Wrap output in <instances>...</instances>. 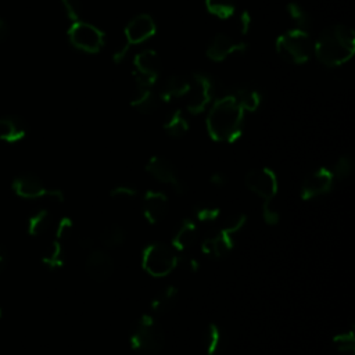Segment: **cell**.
<instances>
[{
	"label": "cell",
	"mask_w": 355,
	"mask_h": 355,
	"mask_svg": "<svg viewBox=\"0 0 355 355\" xmlns=\"http://www.w3.org/2000/svg\"><path fill=\"white\" fill-rule=\"evenodd\" d=\"M207 130L215 141L232 143L243 132L244 110L232 94L215 100L207 115Z\"/></svg>",
	"instance_id": "6da1fadb"
},
{
	"label": "cell",
	"mask_w": 355,
	"mask_h": 355,
	"mask_svg": "<svg viewBox=\"0 0 355 355\" xmlns=\"http://www.w3.org/2000/svg\"><path fill=\"white\" fill-rule=\"evenodd\" d=\"M316 58L326 67L345 64L355 51V33L344 24L326 28L313 44Z\"/></svg>",
	"instance_id": "7a4b0ae2"
},
{
	"label": "cell",
	"mask_w": 355,
	"mask_h": 355,
	"mask_svg": "<svg viewBox=\"0 0 355 355\" xmlns=\"http://www.w3.org/2000/svg\"><path fill=\"white\" fill-rule=\"evenodd\" d=\"M130 345L140 355H157L165 345V333L151 315H141L133 324Z\"/></svg>",
	"instance_id": "3957f363"
},
{
	"label": "cell",
	"mask_w": 355,
	"mask_h": 355,
	"mask_svg": "<svg viewBox=\"0 0 355 355\" xmlns=\"http://www.w3.org/2000/svg\"><path fill=\"white\" fill-rule=\"evenodd\" d=\"M312 40L304 29H290L276 39V51L287 62L304 64L309 60Z\"/></svg>",
	"instance_id": "277c9868"
},
{
	"label": "cell",
	"mask_w": 355,
	"mask_h": 355,
	"mask_svg": "<svg viewBox=\"0 0 355 355\" xmlns=\"http://www.w3.org/2000/svg\"><path fill=\"white\" fill-rule=\"evenodd\" d=\"M141 265L148 275L164 277L178 266V251L166 243H151L143 251Z\"/></svg>",
	"instance_id": "5b68a950"
},
{
	"label": "cell",
	"mask_w": 355,
	"mask_h": 355,
	"mask_svg": "<svg viewBox=\"0 0 355 355\" xmlns=\"http://www.w3.org/2000/svg\"><path fill=\"white\" fill-rule=\"evenodd\" d=\"M67 36L73 47L90 54L100 51L105 42V35L100 28L82 19L69 25Z\"/></svg>",
	"instance_id": "8992f818"
},
{
	"label": "cell",
	"mask_w": 355,
	"mask_h": 355,
	"mask_svg": "<svg viewBox=\"0 0 355 355\" xmlns=\"http://www.w3.org/2000/svg\"><path fill=\"white\" fill-rule=\"evenodd\" d=\"M11 189L21 198L35 200L47 197L55 201H64V193L61 190L46 187L43 182L33 173H22L17 176L11 183Z\"/></svg>",
	"instance_id": "52a82bcc"
},
{
	"label": "cell",
	"mask_w": 355,
	"mask_h": 355,
	"mask_svg": "<svg viewBox=\"0 0 355 355\" xmlns=\"http://www.w3.org/2000/svg\"><path fill=\"white\" fill-rule=\"evenodd\" d=\"M189 82H190V87L186 94L187 96L186 108L190 114H200L212 101L214 82L208 75L201 72H194Z\"/></svg>",
	"instance_id": "ba28073f"
},
{
	"label": "cell",
	"mask_w": 355,
	"mask_h": 355,
	"mask_svg": "<svg viewBox=\"0 0 355 355\" xmlns=\"http://www.w3.org/2000/svg\"><path fill=\"white\" fill-rule=\"evenodd\" d=\"M244 183L250 191L261 197L263 201H270L277 193V178L269 168H255L247 172Z\"/></svg>",
	"instance_id": "9c48e42d"
},
{
	"label": "cell",
	"mask_w": 355,
	"mask_h": 355,
	"mask_svg": "<svg viewBox=\"0 0 355 355\" xmlns=\"http://www.w3.org/2000/svg\"><path fill=\"white\" fill-rule=\"evenodd\" d=\"M146 171L158 182L169 184L176 194H183L187 187L184 182L178 176L173 164L159 155L151 157L146 164Z\"/></svg>",
	"instance_id": "30bf717a"
},
{
	"label": "cell",
	"mask_w": 355,
	"mask_h": 355,
	"mask_svg": "<svg viewBox=\"0 0 355 355\" xmlns=\"http://www.w3.org/2000/svg\"><path fill=\"white\" fill-rule=\"evenodd\" d=\"M133 67H135V72H133L135 82L154 85L157 78L161 73V58L157 51L151 49H146L135 55Z\"/></svg>",
	"instance_id": "8fae6325"
},
{
	"label": "cell",
	"mask_w": 355,
	"mask_h": 355,
	"mask_svg": "<svg viewBox=\"0 0 355 355\" xmlns=\"http://www.w3.org/2000/svg\"><path fill=\"white\" fill-rule=\"evenodd\" d=\"M114 259L104 248H93L86 257L85 272L94 282H104L114 273Z\"/></svg>",
	"instance_id": "7c38bea8"
},
{
	"label": "cell",
	"mask_w": 355,
	"mask_h": 355,
	"mask_svg": "<svg viewBox=\"0 0 355 355\" xmlns=\"http://www.w3.org/2000/svg\"><path fill=\"white\" fill-rule=\"evenodd\" d=\"M334 180L336 179L330 169L319 168L304 180L301 186V198L306 201L330 193L334 186Z\"/></svg>",
	"instance_id": "4fadbf2b"
},
{
	"label": "cell",
	"mask_w": 355,
	"mask_h": 355,
	"mask_svg": "<svg viewBox=\"0 0 355 355\" xmlns=\"http://www.w3.org/2000/svg\"><path fill=\"white\" fill-rule=\"evenodd\" d=\"M157 32L154 19L148 14H139L133 17L125 26V44L128 47L143 43L153 37Z\"/></svg>",
	"instance_id": "5bb4252c"
},
{
	"label": "cell",
	"mask_w": 355,
	"mask_h": 355,
	"mask_svg": "<svg viewBox=\"0 0 355 355\" xmlns=\"http://www.w3.org/2000/svg\"><path fill=\"white\" fill-rule=\"evenodd\" d=\"M245 49L247 44L244 42H239L225 33H216L207 46V57L212 61L219 62L233 54L244 53Z\"/></svg>",
	"instance_id": "9a60e30c"
},
{
	"label": "cell",
	"mask_w": 355,
	"mask_h": 355,
	"mask_svg": "<svg viewBox=\"0 0 355 355\" xmlns=\"http://www.w3.org/2000/svg\"><path fill=\"white\" fill-rule=\"evenodd\" d=\"M141 209L147 222L151 225H157L168 215L169 200L162 191L148 190L143 197Z\"/></svg>",
	"instance_id": "2e32d148"
},
{
	"label": "cell",
	"mask_w": 355,
	"mask_h": 355,
	"mask_svg": "<svg viewBox=\"0 0 355 355\" xmlns=\"http://www.w3.org/2000/svg\"><path fill=\"white\" fill-rule=\"evenodd\" d=\"M232 237H233L232 234H229L220 229L215 234L204 239V241L201 243L202 252L205 255L214 257L216 259L226 257L233 250V245H234Z\"/></svg>",
	"instance_id": "e0dca14e"
},
{
	"label": "cell",
	"mask_w": 355,
	"mask_h": 355,
	"mask_svg": "<svg viewBox=\"0 0 355 355\" xmlns=\"http://www.w3.org/2000/svg\"><path fill=\"white\" fill-rule=\"evenodd\" d=\"M130 105L141 114H151L157 108V96L153 92V85L136 82Z\"/></svg>",
	"instance_id": "ac0fdd59"
},
{
	"label": "cell",
	"mask_w": 355,
	"mask_h": 355,
	"mask_svg": "<svg viewBox=\"0 0 355 355\" xmlns=\"http://www.w3.org/2000/svg\"><path fill=\"white\" fill-rule=\"evenodd\" d=\"M28 133L26 122L15 115L0 118V140L7 143H17Z\"/></svg>",
	"instance_id": "d6986e66"
},
{
	"label": "cell",
	"mask_w": 355,
	"mask_h": 355,
	"mask_svg": "<svg viewBox=\"0 0 355 355\" xmlns=\"http://www.w3.org/2000/svg\"><path fill=\"white\" fill-rule=\"evenodd\" d=\"M197 239H198L197 225L191 219H184L182 220L180 226L176 229L171 245L178 252L189 251L197 243Z\"/></svg>",
	"instance_id": "ffe728a7"
},
{
	"label": "cell",
	"mask_w": 355,
	"mask_h": 355,
	"mask_svg": "<svg viewBox=\"0 0 355 355\" xmlns=\"http://www.w3.org/2000/svg\"><path fill=\"white\" fill-rule=\"evenodd\" d=\"M190 87L189 79L184 76H169L159 89L158 98L162 101H171L187 94Z\"/></svg>",
	"instance_id": "44dd1931"
},
{
	"label": "cell",
	"mask_w": 355,
	"mask_h": 355,
	"mask_svg": "<svg viewBox=\"0 0 355 355\" xmlns=\"http://www.w3.org/2000/svg\"><path fill=\"white\" fill-rule=\"evenodd\" d=\"M179 298V290L175 286L164 287L151 301V309L155 313H166L175 308Z\"/></svg>",
	"instance_id": "7402d4cb"
},
{
	"label": "cell",
	"mask_w": 355,
	"mask_h": 355,
	"mask_svg": "<svg viewBox=\"0 0 355 355\" xmlns=\"http://www.w3.org/2000/svg\"><path fill=\"white\" fill-rule=\"evenodd\" d=\"M98 240H100V244L104 247V248H116L119 245H122L126 240V232L125 229L118 225V223H112V225H108L105 226L101 232H100V236H98Z\"/></svg>",
	"instance_id": "603a6c76"
},
{
	"label": "cell",
	"mask_w": 355,
	"mask_h": 355,
	"mask_svg": "<svg viewBox=\"0 0 355 355\" xmlns=\"http://www.w3.org/2000/svg\"><path fill=\"white\" fill-rule=\"evenodd\" d=\"M233 98L237 101V104L245 111L248 112H254L259 108L261 105V94L258 90L255 89H250V87H240L237 90H234L232 93Z\"/></svg>",
	"instance_id": "cb8c5ba5"
},
{
	"label": "cell",
	"mask_w": 355,
	"mask_h": 355,
	"mask_svg": "<svg viewBox=\"0 0 355 355\" xmlns=\"http://www.w3.org/2000/svg\"><path fill=\"white\" fill-rule=\"evenodd\" d=\"M164 130L173 139H180L187 133L189 122L180 110H175L172 114H169L164 123Z\"/></svg>",
	"instance_id": "d4e9b609"
},
{
	"label": "cell",
	"mask_w": 355,
	"mask_h": 355,
	"mask_svg": "<svg viewBox=\"0 0 355 355\" xmlns=\"http://www.w3.org/2000/svg\"><path fill=\"white\" fill-rule=\"evenodd\" d=\"M51 225V215L47 209H39L28 218L26 230L29 236H40Z\"/></svg>",
	"instance_id": "484cf974"
},
{
	"label": "cell",
	"mask_w": 355,
	"mask_h": 355,
	"mask_svg": "<svg viewBox=\"0 0 355 355\" xmlns=\"http://www.w3.org/2000/svg\"><path fill=\"white\" fill-rule=\"evenodd\" d=\"M205 8L211 15L219 19H227L234 15L236 3L234 0H205Z\"/></svg>",
	"instance_id": "4316f807"
},
{
	"label": "cell",
	"mask_w": 355,
	"mask_h": 355,
	"mask_svg": "<svg viewBox=\"0 0 355 355\" xmlns=\"http://www.w3.org/2000/svg\"><path fill=\"white\" fill-rule=\"evenodd\" d=\"M225 344L223 330L216 324H209L205 334V347L208 355H218Z\"/></svg>",
	"instance_id": "83f0119b"
},
{
	"label": "cell",
	"mask_w": 355,
	"mask_h": 355,
	"mask_svg": "<svg viewBox=\"0 0 355 355\" xmlns=\"http://www.w3.org/2000/svg\"><path fill=\"white\" fill-rule=\"evenodd\" d=\"M333 348L336 351V355H355L354 331L348 330L337 334L333 338Z\"/></svg>",
	"instance_id": "f1b7e54d"
},
{
	"label": "cell",
	"mask_w": 355,
	"mask_h": 355,
	"mask_svg": "<svg viewBox=\"0 0 355 355\" xmlns=\"http://www.w3.org/2000/svg\"><path fill=\"white\" fill-rule=\"evenodd\" d=\"M334 179L337 180H345L348 179L354 172V158L351 154H343L337 158V161L333 165V169H330Z\"/></svg>",
	"instance_id": "f546056e"
},
{
	"label": "cell",
	"mask_w": 355,
	"mask_h": 355,
	"mask_svg": "<svg viewBox=\"0 0 355 355\" xmlns=\"http://www.w3.org/2000/svg\"><path fill=\"white\" fill-rule=\"evenodd\" d=\"M286 10H287V14L290 15V18L295 22L297 28L306 31V28H308L309 24H311V17H309V14L306 12V10H305L301 4L295 3V1L288 3V4L286 6Z\"/></svg>",
	"instance_id": "4dcf8cb0"
},
{
	"label": "cell",
	"mask_w": 355,
	"mask_h": 355,
	"mask_svg": "<svg viewBox=\"0 0 355 355\" xmlns=\"http://www.w3.org/2000/svg\"><path fill=\"white\" fill-rule=\"evenodd\" d=\"M42 262L49 269H58L62 266V244L58 240H54L49 247L47 252L42 257Z\"/></svg>",
	"instance_id": "1f68e13d"
},
{
	"label": "cell",
	"mask_w": 355,
	"mask_h": 355,
	"mask_svg": "<svg viewBox=\"0 0 355 355\" xmlns=\"http://www.w3.org/2000/svg\"><path fill=\"white\" fill-rule=\"evenodd\" d=\"M220 209L214 205H197L194 209L196 218L202 223H211L218 219Z\"/></svg>",
	"instance_id": "d6a6232c"
},
{
	"label": "cell",
	"mask_w": 355,
	"mask_h": 355,
	"mask_svg": "<svg viewBox=\"0 0 355 355\" xmlns=\"http://www.w3.org/2000/svg\"><path fill=\"white\" fill-rule=\"evenodd\" d=\"M62 8L67 14V17L73 22L79 21L82 17V3L80 0H61Z\"/></svg>",
	"instance_id": "836d02e7"
},
{
	"label": "cell",
	"mask_w": 355,
	"mask_h": 355,
	"mask_svg": "<svg viewBox=\"0 0 355 355\" xmlns=\"http://www.w3.org/2000/svg\"><path fill=\"white\" fill-rule=\"evenodd\" d=\"M245 220H247V218H245V215H243V214H239V215L230 216V218L225 222V225H223L222 230L233 236L234 233H237V232H239V230L245 225Z\"/></svg>",
	"instance_id": "e575fe53"
},
{
	"label": "cell",
	"mask_w": 355,
	"mask_h": 355,
	"mask_svg": "<svg viewBox=\"0 0 355 355\" xmlns=\"http://www.w3.org/2000/svg\"><path fill=\"white\" fill-rule=\"evenodd\" d=\"M178 266L189 270V272H197L200 268V262L197 261L196 257L187 254V251L178 252Z\"/></svg>",
	"instance_id": "d590c367"
},
{
	"label": "cell",
	"mask_w": 355,
	"mask_h": 355,
	"mask_svg": "<svg viewBox=\"0 0 355 355\" xmlns=\"http://www.w3.org/2000/svg\"><path fill=\"white\" fill-rule=\"evenodd\" d=\"M110 196L112 198H118V200H130V198H135L137 196V190L135 187H132V186L121 184V186L114 187L110 191Z\"/></svg>",
	"instance_id": "8d00e7d4"
},
{
	"label": "cell",
	"mask_w": 355,
	"mask_h": 355,
	"mask_svg": "<svg viewBox=\"0 0 355 355\" xmlns=\"http://www.w3.org/2000/svg\"><path fill=\"white\" fill-rule=\"evenodd\" d=\"M262 218L268 225H276L280 219V214L279 211L272 205V200L270 201H263L262 205Z\"/></svg>",
	"instance_id": "74e56055"
},
{
	"label": "cell",
	"mask_w": 355,
	"mask_h": 355,
	"mask_svg": "<svg viewBox=\"0 0 355 355\" xmlns=\"http://www.w3.org/2000/svg\"><path fill=\"white\" fill-rule=\"evenodd\" d=\"M72 227H73V223L68 216L61 218L55 227V240L62 241L64 239H67L69 236V233L72 232Z\"/></svg>",
	"instance_id": "f35d334b"
},
{
	"label": "cell",
	"mask_w": 355,
	"mask_h": 355,
	"mask_svg": "<svg viewBox=\"0 0 355 355\" xmlns=\"http://www.w3.org/2000/svg\"><path fill=\"white\" fill-rule=\"evenodd\" d=\"M250 28H251V14L247 10H244L239 17V31L240 33L245 35L250 31Z\"/></svg>",
	"instance_id": "ab89813d"
},
{
	"label": "cell",
	"mask_w": 355,
	"mask_h": 355,
	"mask_svg": "<svg viewBox=\"0 0 355 355\" xmlns=\"http://www.w3.org/2000/svg\"><path fill=\"white\" fill-rule=\"evenodd\" d=\"M209 182H211V184L215 186V187H223V186H226V183H227V178H226L225 173H222V172H215V173L211 175Z\"/></svg>",
	"instance_id": "60d3db41"
},
{
	"label": "cell",
	"mask_w": 355,
	"mask_h": 355,
	"mask_svg": "<svg viewBox=\"0 0 355 355\" xmlns=\"http://www.w3.org/2000/svg\"><path fill=\"white\" fill-rule=\"evenodd\" d=\"M8 35V26L3 18H0V42H3Z\"/></svg>",
	"instance_id": "b9f144b4"
},
{
	"label": "cell",
	"mask_w": 355,
	"mask_h": 355,
	"mask_svg": "<svg viewBox=\"0 0 355 355\" xmlns=\"http://www.w3.org/2000/svg\"><path fill=\"white\" fill-rule=\"evenodd\" d=\"M6 266H7V252H6V250L0 245V273L4 270Z\"/></svg>",
	"instance_id": "7bdbcfd3"
},
{
	"label": "cell",
	"mask_w": 355,
	"mask_h": 355,
	"mask_svg": "<svg viewBox=\"0 0 355 355\" xmlns=\"http://www.w3.org/2000/svg\"><path fill=\"white\" fill-rule=\"evenodd\" d=\"M1 313H3V311H1V306H0V318H1Z\"/></svg>",
	"instance_id": "ee69618b"
}]
</instances>
